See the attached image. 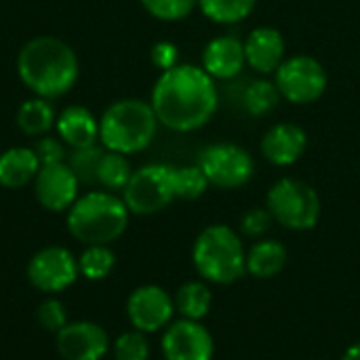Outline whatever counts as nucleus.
<instances>
[{
	"instance_id": "25",
	"label": "nucleus",
	"mask_w": 360,
	"mask_h": 360,
	"mask_svg": "<svg viewBox=\"0 0 360 360\" xmlns=\"http://www.w3.org/2000/svg\"><path fill=\"white\" fill-rule=\"evenodd\" d=\"M255 2L257 0H198V6L207 19L230 25L247 19L253 13Z\"/></svg>"
},
{
	"instance_id": "21",
	"label": "nucleus",
	"mask_w": 360,
	"mask_h": 360,
	"mask_svg": "<svg viewBox=\"0 0 360 360\" xmlns=\"http://www.w3.org/2000/svg\"><path fill=\"white\" fill-rule=\"evenodd\" d=\"M55 120H57V114H55L53 103L49 99L36 97V95L25 99L17 108V114H15L17 129L25 137H34V139L49 135V131L55 127Z\"/></svg>"
},
{
	"instance_id": "2",
	"label": "nucleus",
	"mask_w": 360,
	"mask_h": 360,
	"mask_svg": "<svg viewBox=\"0 0 360 360\" xmlns=\"http://www.w3.org/2000/svg\"><path fill=\"white\" fill-rule=\"evenodd\" d=\"M17 76L36 97L59 99L68 95L80 78L76 51L57 36H34L17 53Z\"/></svg>"
},
{
	"instance_id": "19",
	"label": "nucleus",
	"mask_w": 360,
	"mask_h": 360,
	"mask_svg": "<svg viewBox=\"0 0 360 360\" xmlns=\"http://www.w3.org/2000/svg\"><path fill=\"white\" fill-rule=\"evenodd\" d=\"M40 171V160L34 148L13 146L0 154V186L6 190H21L30 186Z\"/></svg>"
},
{
	"instance_id": "29",
	"label": "nucleus",
	"mask_w": 360,
	"mask_h": 360,
	"mask_svg": "<svg viewBox=\"0 0 360 360\" xmlns=\"http://www.w3.org/2000/svg\"><path fill=\"white\" fill-rule=\"evenodd\" d=\"M112 352L114 360H150V342L146 333L137 329L124 331L116 338Z\"/></svg>"
},
{
	"instance_id": "11",
	"label": "nucleus",
	"mask_w": 360,
	"mask_h": 360,
	"mask_svg": "<svg viewBox=\"0 0 360 360\" xmlns=\"http://www.w3.org/2000/svg\"><path fill=\"white\" fill-rule=\"evenodd\" d=\"M127 316L133 329L141 333H158L165 331L175 316V302L158 285L137 287L127 300Z\"/></svg>"
},
{
	"instance_id": "17",
	"label": "nucleus",
	"mask_w": 360,
	"mask_h": 360,
	"mask_svg": "<svg viewBox=\"0 0 360 360\" xmlns=\"http://www.w3.org/2000/svg\"><path fill=\"white\" fill-rule=\"evenodd\" d=\"M247 65L245 44L234 36L213 38L202 51V70L215 80H230Z\"/></svg>"
},
{
	"instance_id": "14",
	"label": "nucleus",
	"mask_w": 360,
	"mask_h": 360,
	"mask_svg": "<svg viewBox=\"0 0 360 360\" xmlns=\"http://www.w3.org/2000/svg\"><path fill=\"white\" fill-rule=\"evenodd\" d=\"M108 350L110 338L97 323L76 321L57 331V352L63 360H101Z\"/></svg>"
},
{
	"instance_id": "24",
	"label": "nucleus",
	"mask_w": 360,
	"mask_h": 360,
	"mask_svg": "<svg viewBox=\"0 0 360 360\" xmlns=\"http://www.w3.org/2000/svg\"><path fill=\"white\" fill-rule=\"evenodd\" d=\"M116 255L108 245H86L78 257V270L86 281H103L112 274Z\"/></svg>"
},
{
	"instance_id": "3",
	"label": "nucleus",
	"mask_w": 360,
	"mask_h": 360,
	"mask_svg": "<svg viewBox=\"0 0 360 360\" xmlns=\"http://www.w3.org/2000/svg\"><path fill=\"white\" fill-rule=\"evenodd\" d=\"M65 213L70 234L84 245H110L118 240L131 215L122 196L108 190H91L78 196Z\"/></svg>"
},
{
	"instance_id": "12",
	"label": "nucleus",
	"mask_w": 360,
	"mask_h": 360,
	"mask_svg": "<svg viewBox=\"0 0 360 360\" xmlns=\"http://www.w3.org/2000/svg\"><path fill=\"white\" fill-rule=\"evenodd\" d=\"M165 360H213L215 342L200 321H173L162 333Z\"/></svg>"
},
{
	"instance_id": "15",
	"label": "nucleus",
	"mask_w": 360,
	"mask_h": 360,
	"mask_svg": "<svg viewBox=\"0 0 360 360\" xmlns=\"http://www.w3.org/2000/svg\"><path fill=\"white\" fill-rule=\"evenodd\" d=\"M308 148V135L300 124L278 122L262 137V154L274 167L295 165Z\"/></svg>"
},
{
	"instance_id": "26",
	"label": "nucleus",
	"mask_w": 360,
	"mask_h": 360,
	"mask_svg": "<svg viewBox=\"0 0 360 360\" xmlns=\"http://www.w3.org/2000/svg\"><path fill=\"white\" fill-rule=\"evenodd\" d=\"M105 154V148L101 143H93L86 148H76L68 152V167L74 171V175L78 177L80 184L84 186H93L97 184V171H99V162Z\"/></svg>"
},
{
	"instance_id": "27",
	"label": "nucleus",
	"mask_w": 360,
	"mask_h": 360,
	"mask_svg": "<svg viewBox=\"0 0 360 360\" xmlns=\"http://www.w3.org/2000/svg\"><path fill=\"white\" fill-rule=\"evenodd\" d=\"M281 101V93L276 89V82L270 80H255L245 91V108L251 116H264L270 114Z\"/></svg>"
},
{
	"instance_id": "35",
	"label": "nucleus",
	"mask_w": 360,
	"mask_h": 360,
	"mask_svg": "<svg viewBox=\"0 0 360 360\" xmlns=\"http://www.w3.org/2000/svg\"><path fill=\"white\" fill-rule=\"evenodd\" d=\"M340 360H360V342L352 344V346L342 354V359Z\"/></svg>"
},
{
	"instance_id": "13",
	"label": "nucleus",
	"mask_w": 360,
	"mask_h": 360,
	"mask_svg": "<svg viewBox=\"0 0 360 360\" xmlns=\"http://www.w3.org/2000/svg\"><path fill=\"white\" fill-rule=\"evenodd\" d=\"M32 188L38 205L51 213L68 211L80 196V181L68 167V162L42 165L36 179L32 181Z\"/></svg>"
},
{
	"instance_id": "31",
	"label": "nucleus",
	"mask_w": 360,
	"mask_h": 360,
	"mask_svg": "<svg viewBox=\"0 0 360 360\" xmlns=\"http://www.w3.org/2000/svg\"><path fill=\"white\" fill-rule=\"evenodd\" d=\"M36 319H38V325L44 329V331H61L65 325H68V310L65 306L55 300V297H49L44 300L40 306H38V312H36Z\"/></svg>"
},
{
	"instance_id": "4",
	"label": "nucleus",
	"mask_w": 360,
	"mask_h": 360,
	"mask_svg": "<svg viewBox=\"0 0 360 360\" xmlns=\"http://www.w3.org/2000/svg\"><path fill=\"white\" fill-rule=\"evenodd\" d=\"M158 124L150 101L137 97L118 99L99 116V143L108 152L139 154L154 141Z\"/></svg>"
},
{
	"instance_id": "33",
	"label": "nucleus",
	"mask_w": 360,
	"mask_h": 360,
	"mask_svg": "<svg viewBox=\"0 0 360 360\" xmlns=\"http://www.w3.org/2000/svg\"><path fill=\"white\" fill-rule=\"evenodd\" d=\"M65 143L59 139V137H51V135H42L36 139V146H34V152L40 160V167L42 165H57V162H65L68 158V152H65Z\"/></svg>"
},
{
	"instance_id": "8",
	"label": "nucleus",
	"mask_w": 360,
	"mask_h": 360,
	"mask_svg": "<svg viewBox=\"0 0 360 360\" xmlns=\"http://www.w3.org/2000/svg\"><path fill=\"white\" fill-rule=\"evenodd\" d=\"M198 167L209 184L219 190H238L247 186L255 173L253 156L236 143L207 146L198 156Z\"/></svg>"
},
{
	"instance_id": "16",
	"label": "nucleus",
	"mask_w": 360,
	"mask_h": 360,
	"mask_svg": "<svg viewBox=\"0 0 360 360\" xmlns=\"http://www.w3.org/2000/svg\"><path fill=\"white\" fill-rule=\"evenodd\" d=\"M245 57L247 65L257 74H274L285 61V38L276 27L262 25L255 27L245 38Z\"/></svg>"
},
{
	"instance_id": "22",
	"label": "nucleus",
	"mask_w": 360,
	"mask_h": 360,
	"mask_svg": "<svg viewBox=\"0 0 360 360\" xmlns=\"http://www.w3.org/2000/svg\"><path fill=\"white\" fill-rule=\"evenodd\" d=\"M173 302H175V312L181 319L202 321L211 312L213 293H211L209 283H205V281H188L177 289Z\"/></svg>"
},
{
	"instance_id": "23",
	"label": "nucleus",
	"mask_w": 360,
	"mask_h": 360,
	"mask_svg": "<svg viewBox=\"0 0 360 360\" xmlns=\"http://www.w3.org/2000/svg\"><path fill=\"white\" fill-rule=\"evenodd\" d=\"M131 175H133V167L129 162V156H124L120 152L105 150V154L99 162V171H97V184L101 186V190L122 192L127 188Z\"/></svg>"
},
{
	"instance_id": "5",
	"label": "nucleus",
	"mask_w": 360,
	"mask_h": 360,
	"mask_svg": "<svg viewBox=\"0 0 360 360\" xmlns=\"http://www.w3.org/2000/svg\"><path fill=\"white\" fill-rule=\"evenodd\" d=\"M192 264L209 285H234L247 274V251L240 234L224 224L205 228L192 247Z\"/></svg>"
},
{
	"instance_id": "32",
	"label": "nucleus",
	"mask_w": 360,
	"mask_h": 360,
	"mask_svg": "<svg viewBox=\"0 0 360 360\" xmlns=\"http://www.w3.org/2000/svg\"><path fill=\"white\" fill-rule=\"evenodd\" d=\"M272 221L274 217L270 215L268 209H249L243 217H240V234L249 236V238H264L270 228H272Z\"/></svg>"
},
{
	"instance_id": "18",
	"label": "nucleus",
	"mask_w": 360,
	"mask_h": 360,
	"mask_svg": "<svg viewBox=\"0 0 360 360\" xmlns=\"http://www.w3.org/2000/svg\"><path fill=\"white\" fill-rule=\"evenodd\" d=\"M55 131L68 150L99 143V118L84 105H68L57 114Z\"/></svg>"
},
{
	"instance_id": "10",
	"label": "nucleus",
	"mask_w": 360,
	"mask_h": 360,
	"mask_svg": "<svg viewBox=\"0 0 360 360\" xmlns=\"http://www.w3.org/2000/svg\"><path fill=\"white\" fill-rule=\"evenodd\" d=\"M80 276L78 259L70 249L51 245L32 255L27 264V281L42 293H61Z\"/></svg>"
},
{
	"instance_id": "30",
	"label": "nucleus",
	"mask_w": 360,
	"mask_h": 360,
	"mask_svg": "<svg viewBox=\"0 0 360 360\" xmlns=\"http://www.w3.org/2000/svg\"><path fill=\"white\" fill-rule=\"evenodd\" d=\"M139 2L158 21H181L198 4V0H139Z\"/></svg>"
},
{
	"instance_id": "6",
	"label": "nucleus",
	"mask_w": 360,
	"mask_h": 360,
	"mask_svg": "<svg viewBox=\"0 0 360 360\" xmlns=\"http://www.w3.org/2000/svg\"><path fill=\"white\" fill-rule=\"evenodd\" d=\"M266 209L276 224L293 232L312 230L323 211L319 192L295 177H283L268 190Z\"/></svg>"
},
{
	"instance_id": "28",
	"label": "nucleus",
	"mask_w": 360,
	"mask_h": 360,
	"mask_svg": "<svg viewBox=\"0 0 360 360\" xmlns=\"http://www.w3.org/2000/svg\"><path fill=\"white\" fill-rule=\"evenodd\" d=\"M173 177H175V196L181 200H196L211 186L198 165L196 167H175Z\"/></svg>"
},
{
	"instance_id": "20",
	"label": "nucleus",
	"mask_w": 360,
	"mask_h": 360,
	"mask_svg": "<svg viewBox=\"0 0 360 360\" xmlns=\"http://www.w3.org/2000/svg\"><path fill=\"white\" fill-rule=\"evenodd\" d=\"M289 259V251L281 240L259 238L247 251V274L257 281H268L278 276Z\"/></svg>"
},
{
	"instance_id": "34",
	"label": "nucleus",
	"mask_w": 360,
	"mask_h": 360,
	"mask_svg": "<svg viewBox=\"0 0 360 360\" xmlns=\"http://www.w3.org/2000/svg\"><path fill=\"white\" fill-rule=\"evenodd\" d=\"M150 59L152 63L160 70V72H167L171 68H175L179 63V51L173 42L169 40H160L152 46L150 51Z\"/></svg>"
},
{
	"instance_id": "9",
	"label": "nucleus",
	"mask_w": 360,
	"mask_h": 360,
	"mask_svg": "<svg viewBox=\"0 0 360 360\" xmlns=\"http://www.w3.org/2000/svg\"><path fill=\"white\" fill-rule=\"evenodd\" d=\"M274 74L281 97L295 105L312 103L327 91V72L323 63L310 55H295L285 59Z\"/></svg>"
},
{
	"instance_id": "7",
	"label": "nucleus",
	"mask_w": 360,
	"mask_h": 360,
	"mask_svg": "<svg viewBox=\"0 0 360 360\" xmlns=\"http://www.w3.org/2000/svg\"><path fill=\"white\" fill-rule=\"evenodd\" d=\"M175 167L171 165H146L133 171L122 200L133 215H154L167 209L175 196Z\"/></svg>"
},
{
	"instance_id": "1",
	"label": "nucleus",
	"mask_w": 360,
	"mask_h": 360,
	"mask_svg": "<svg viewBox=\"0 0 360 360\" xmlns=\"http://www.w3.org/2000/svg\"><path fill=\"white\" fill-rule=\"evenodd\" d=\"M219 103L215 80L202 65L177 63L160 72L154 82L150 105L162 127L175 133H190L205 127Z\"/></svg>"
}]
</instances>
